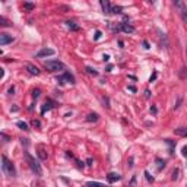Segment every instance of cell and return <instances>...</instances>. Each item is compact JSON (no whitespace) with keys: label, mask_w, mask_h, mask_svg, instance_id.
Returning <instances> with one entry per match:
<instances>
[{"label":"cell","mask_w":187,"mask_h":187,"mask_svg":"<svg viewBox=\"0 0 187 187\" xmlns=\"http://www.w3.org/2000/svg\"><path fill=\"white\" fill-rule=\"evenodd\" d=\"M2 170H3V173H5L6 176H9V177H15V176H16L15 165H13V164H12V162H10L5 155L2 157Z\"/></svg>","instance_id":"6da1fadb"},{"label":"cell","mask_w":187,"mask_h":187,"mask_svg":"<svg viewBox=\"0 0 187 187\" xmlns=\"http://www.w3.org/2000/svg\"><path fill=\"white\" fill-rule=\"evenodd\" d=\"M25 158H27V161H28V164H29V168L32 170L37 176H41L43 174V168H41V165L38 164V161L34 157H31L28 152H25Z\"/></svg>","instance_id":"7a4b0ae2"},{"label":"cell","mask_w":187,"mask_h":187,"mask_svg":"<svg viewBox=\"0 0 187 187\" xmlns=\"http://www.w3.org/2000/svg\"><path fill=\"white\" fill-rule=\"evenodd\" d=\"M44 67H46L48 72H59V70H63L65 69V65L59 60H50V62H46L44 63Z\"/></svg>","instance_id":"3957f363"},{"label":"cell","mask_w":187,"mask_h":187,"mask_svg":"<svg viewBox=\"0 0 187 187\" xmlns=\"http://www.w3.org/2000/svg\"><path fill=\"white\" fill-rule=\"evenodd\" d=\"M174 6L178 9V13L183 18V21L187 22V6L184 5V2H174Z\"/></svg>","instance_id":"277c9868"},{"label":"cell","mask_w":187,"mask_h":187,"mask_svg":"<svg viewBox=\"0 0 187 187\" xmlns=\"http://www.w3.org/2000/svg\"><path fill=\"white\" fill-rule=\"evenodd\" d=\"M57 82H59V84H66V82H69V84H75V78H73V76L70 75V73H67V72H66L65 75H62V76H59V78H57Z\"/></svg>","instance_id":"5b68a950"},{"label":"cell","mask_w":187,"mask_h":187,"mask_svg":"<svg viewBox=\"0 0 187 187\" xmlns=\"http://www.w3.org/2000/svg\"><path fill=\"white\" fill-rule=\"evenodd\" d=\"M13 41V37L6 34V32H2L0 34V46H6V44H10Z\"/></svg>","instance_id":"8992f818"},{"label":"cell","mask_w":187,"mask_h":187,"mask_svg":"<svg viewBox=\"0 0 187 187\" xmlns=\"http://www.w3.org/2000/svg\"><path fill=\"white\" fill-rule=\"evenodd\" d=\"M54 50L53 48H44V50H41V51H38L37 53V57H47V56H54Z\"/></svg>","instance_id":"52a82bcc"},{"label":"cell","mask_w":187,"mask_h":187,"mask_svg":"<svg viewBox=\"0 0 187 187\" xmlns=\"http://www.w3.org/2000/svg\"><path fill=\"white\" fill-rule=\"evenodd\" d=\"M101 8H103L104 13H113V8H111V5H110L108 2H104V0H101Z\"/></svg>","instance_id":"ba28073f"},{"label":"cell","mask_w":187,"mask_h":187,"mask_svg":"<svg viewBox=\"0 0 187 187\" xmlns=\"http://www.w3.org/2000/svg\"><path fill=\"white\" fill-rule=\"evenodd\" d=\"M54 107V103L51 101V100H47L46 104H44V107L41 108V114H46V111H48V110H51Z\"/></svg>","instance_id":"9c48e42d"},{"label":"cell","mask_w":187,"mask_h":187,"mask_svg":"<svg viewBox=\"0 0 187 187\" xmlns=\"http://www.w3.org/2000/svg\"><path fill=\"white\" fill-rule=\"evenodd\" d=\"M27 70H28L31 75H35V76L40 75V70H38V67H37V66H34V65H31V63H28V65H27Z\"/></svg>","instance_id":"30bf717a"},{"label":"cell","mask_w":187,"mask_h":187,"mask_svg":"<svg viewBox=\"0 0 187 187\" xmlns=\"http://www.w3.org/2000/svg\"><path fill=\"white\" fill-rule=\"evenodd\" d=\"M119 29H122V31L127 32V34H132V32H135V28H133L132 25H129V24H122Z\"/></svg>","instance_id":"8fae6325"},{"label":"cell","mask_w":187,"mask_h":187,"mask_svg":"<svg viewBox=\"0 0 187 187\" xmlns=\"http://www.w3.org/2000/svg\"><path fill=\"white\" fill-rule=\"evenodd\" d=\"M107 180H108L110 183H116V181H119V180H120V174H116V173H110V174L107 176Z\"/></svg>","instance_id":"7c38bea8"},{"label":"cell","mask_w":187,"mask_h":187,"mask_svg":"<svg viewBox=\"0 0 187 187\" xmlns=\"http://www.w3.org/2000/svg\"><path fill=\"white\" fill-rule=\"evenodd\" d=\"M174 133L178 135V136H184V138H187V127H180V129H176Z\"/></svg>","instance_id":"4fadbf2b"},{"label":"cell","mask_w":187,"mask_h":187,"mask_svg":"<svg viewBox=\"0 0 187 187\" xmlns=\"http://www.w3.org/2000/svg\"><path fill=\"white\" fill-rule=\"evenodd\" d=\"M66 27H67L69 29H72V31H78V29H79V27L75 25V22H70V21H67V22H66Z\"/></svg>","instance_id":"5bb4252c"},{"label":"cell","mask_w":187,"mask_h":187,"mask_svg":"<svg viewBox=\"0 0 187 187\" xmlns=\"http://www.w3.org/2000/svg\"><path fill=\"white\" fill-rule=\"evenodd\" d=\"M97 120H98V114H95V113H94V114H89V116L86 117V122H97Z\"/></svg>","instance_id":"9a60e30c"},{"label":"cell","mask_w":187,"mask_h":187,"mask_svg":"<svg viewBox=\"0 0 187 187\" xmlns=\"http://www.w3.org/2000/svg\"><path fill=\"white\" fill-rule=\"evenodd\" d=\"M16 126H18L19 129H22V130H28V124L24 122H18L16 123Z\"/></svg>","instance_id":"2e32d148"},{"label":"cell","mask_w":187,"mask_h":187,"mask_svg":"<svg viewBox=\"0 0 187 187\" xmlns=\"http://www.w3.org/2000/svg\"><path fill=\"white\" fill-rule=\"evenodd\" d=\"M86 72H88L89 75H94V76H97V75H98V72H97L95 69H92V67H86Z\"/></svg>","instance_id":"e0dca14e"},{"label":"cell","mask_w":187,"mask_h":187,"mask_svg":"<svg viewBox=\"0 0 187 187\" xmlns=\"http://www.w3.org/2000/svg\"><path fill=\"white\" fill-rule=\"evenodd\" d=\"M88 187H105V186L101 184V183H94V181H91V183H88Z\"/></svg>","instance_id":"ac0fdd59"},{"label":"cell","mask_w":187,"mask_h":187,"mask_svg":"<svg viewBox=\"0 0 187 187\" xmlns=\"http://www.w3.org/2000/svg\"><path fill=\"white\" fill-rule=\"evenodd\" d=\"M24 8H25L27 10H32L34 8H35V6H34L32 3H24Z\"/></svg>","instance_id":"d6986e66"},{"label":"cell","mask_w":187,"mask_h":187,"mask_svg":"<svg viewBox=\"0 0 187 187\" xmlns=\"http://www.w3.org/2000/svg\"><path fill=\"white\" fill-rule=\"evenodd\" d=\"M0 25H3V27H8L9 24H8V21L3 18V16H0Z\"/></svg>","instance_id":"ffe728a7"},{"label":"cell","mask_w":187,"mask_h":187,"mask_svg":"<svg viewBox=\"0 0 187 187\" xmlns=\"http://www.w3.org/2000/svg\"><path fill=\"white\" fill-rule=\"evenodd\" d=\"M113 13H122V6H116V8H113Z\"/></svg>","instance_id":"44dd1931"},{"label":"cell","mask_w":187,"mask_h":187,"mask_svg":"<svg viewBox=\"0 0 187 187\" xmlns=\"http://www.w3.org/2000/svg\"><path fill=\"white\" fill-rule=\"evenodd\" d=\"M40 94H41L40 89H34V91H32V97H34V98H38V97H40Z\"/></svg>","instance_id":"7402d4cb"},{"label":"cell","mask_w":187,"mask_h":187,"mask_svg":"<svg viewBox=\"0 0 187 187\" xmlns=\"http://www.w3.org/2000/svg\"><path fill=\"white\" fill-rule=\"evenodd\" d=\"M157 162H158V170H161L162 167H165V162H162L161 159H157Z\"/></svg>","instance_id":"603a6c76"},{"label":"cell","mask_w":187,"mask_h":187,"mask_svg":"<svg viewBox=\"0 0 187 187\" xmlns=\"http://www.w3.org/2000/svg\"><path fill=\"white\" fill-rule=\"evenodd\" d=\"M178 173H180L178 170H176V171L173 173V180H177V178H178Z\"/></svg>","instance_id":"cb8c5ba5"},{"label":"cell","mask_w":187,"mask_h":187,"mask_svg":"<svg viewBox=\"0 0 187 187\" xmlns=\"http://www.w3.org/2000/svg\"><path fill=\"white\" fill-rule=\"evenodd\" d=\"M101 35H103V34H101V31H97V32H95V40H100V38H101Z\"/></svg>","instance_id":"d4e9b609"},{"label":"cell","mask_w":187,"mask_h":187,"mask_svg":"<svg viewBox=\"0 0 187 187\" xmlns=\"http://www.w3.org/2000/svg\"><path fill=\"white\" fill-rule=\"evenodd\" d=\"M181 152H183V157H184V158H187V146H183Z\"/></svg>","instance_id":"484cf974"},{"label":"cell","mask_w":187,"mask_h":187,"mask_svg":"<svg viewBox=\"0 0 187 187\" xmlns=\"http://www.w3.org/2000/svg\"><path fill=\"white\" fill-rule=\"evenodd\" d=\"M32 126H34V127H40V126H41V123L37 122V120H34V122H32Z\"/></svg>","instance_id":"4316f807"},{"label":"cell","mask_w":187,"mask_h":187,"mask_svg":"<svg viewBox=\"0 0 187 187\" xmlns=\"http://www.w3.org/2000/svg\"><path fill=\"white\" fill-rule=\"evenodd\" d=\"M145 176H146V178H148L149 181H154V177H151V176H149V173H148V171L145 173Z\"/></svg>","instance_id":"83f0119b"},{"label":"cell","mask_w":187,"mask_h":187,"mask_svg":"<svg viewBox=\"0 0 187 187\" xmlns=\"http://www.w3.org/2000/svg\"><path fill=\"white\" fill-rule=\"evenodd\" d=\"M40 157H41L43 159H46V158H47V155L44 154V151H40Z\"/></svg>","instance_id":"f1b7e54d"},{"label":"cell","mask_w":187,"mask_h":187,"mask_svg":"<svg viewBox=\"0 0 187 187\" xmlns=\"http://www.w3.org/2000/svg\"><path fill=\"white\" fill-rule=\"evenodd\" d=\"M143 47L148 50V48H149V43H148V41H143Z\"/></svg>","instance_id":"f546056e"},{"label":"cell","mask_w":187,"mask_h":187,"mask_svg":"<svg viewBox=\"0 0 187 187\" xmlns=\"http://www.w3.org/2000/svg\"><path fill=\"white\" fill-rule=\"evenodd\" d=\"M145 97H146V98H149V97H151V92H149V91H148V89L145 91Z\"/></svg>","instance_id":"4dcf8cb0"},{"label":"cell","mask_w":187,"mask_h":187,"mask_svg":"<svg viewBox=\"0 0 187 187\" xmlns=\"http://www.w3.org/2000/svg\"><path fill=\"white\" fill-rule=\"evenodd\" d=\"M155 78H157V73H154V75L151 76V82H152V81H155Z\"/></svg>","instance_id":"1f68e13d"},{"label":"cell","mask_w":187,"mask_h":187,"mask_svg":"<svg viewBox=\"0 0 187 187\" xmlns=\"http://www.w3.org/2000/svg\"><path fill=\"white\" fill-rule=\"evenodd\" d=\"M129 89H130L132 92H135V91H136V88H135V86H129Z\"/></svg>","instance_id":"d6a6232c"},{"label":"cell","mask_w":187,"mask_h":187,"mask_svg":"<svg viewBox=\"0 0 187 187\" xmlns=\"http://www.w3.org/2000/svg\"><path fill=\"white\" fill-rule=\"evenodd\" d=\"M186 59H187V46H186Z\"/></svg>","instance_id":"836d02e7"},{"label":"cell","mask_w":187,"mask_h":187,"mask_svg":"<svg viewBox=\"0 0 187 187\" xmlns=\"http://www.w3.org/2000/svg\"><path fill=\"white\" fill-rule=\"evenodd\" d=\"M129 187H130V186H129Z\"/></svg>","instance_id":"e575fe53"}]
</instances>
